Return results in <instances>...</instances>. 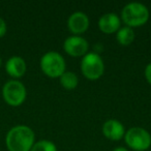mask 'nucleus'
Returning a JSON list of instances; mask_svg holds the SVG:
<instances>
[{"label": "nucleus", "mask_w": 151, "mask_h": 151, "mask_svg": "<svg viewBox=\"0 0 151 151\" xmlns=\"http://www.w3.org/2000/svg\"><path fill=\"white\" fill-rule=\"evenodd\" d=\"M121 18L128 27H140L148 21L149 9L141 2H129L122 9Z\"/></svg>", "instance_id": "obj_2"}, {"label": "nucleus", "mask_w": 151, "mask_h": 151, "mask_svg": "<svg viewBox=\"0 0 151 151\" xmlns=\"http://www.w3.org/2000/svg\"><path fill=\"white\" fill-rule=\"evenodd\" d=\"M88 16L83 12H75L67 19V28L73 35H80L84 33L89 27Z\"/></svg>", "instance_id": "obj_8"}, {"label": "nucleus", "mask_w": 151, "mask_h": 151, "mask_svg": "<svg viewBox=\"0 0 151 151\" xmlns=\"http://www.w3.org/2000/svg\"><path fill=\"white\" fill-rule=\"evenodd\" d=\"M81 70L85 78L97 80L104 75L105 63L101 56L95 52H88L81 60Z\"/></svg>", "instance_id": "obj_4"}, {"label": "nucleus", "mask_w": 151, "mask_h": 151, "mask_svg": "<svg viewBox=\"0 0 151 151\" xmlns=\"http://www.w3.org/2000/svg\"><path fill=\"white\" fill-rule=\"evenodd\" d=\"M40 68L42 73L50 78H60L65 71V60L60 53L49 51L40 58Z\"/></svg>", "instance_id": "obj_3"}, {"label": "nucleus", "mask_w": 151, "mask_h": 151, "mask_svg": "<svg viewBox=\"0 0 151 151\" xmlns=\"http://www.w3.org/2000/svg\"><path fill=\"white\" fill-rule=\"evenodd\" d=\"M30 151H57V147L51 141L40 140L34 143Z\"/></svg>", "instance_id": "obj_14"}, {"label": "nucleus", "mask_w": 151, "mask_h": 151, "mask_svg": "<svg viewBox=\"0 0 151 151\" xmlns=\"http://www.w3.org/2000/svg\"><path fill=\"white\" fill-rule=\"evenodd\" d=\"M136 33L134 31V28L128 27V26H123L120 27L119 30L116 32V40L122 46H128L134 40Z\"/></svg>", "instance_id": "obj_12"}, {"label": "nucleus", "mask_w": 151, "mask_h": 151, "mask_svg": "<svg viewBox=\"0 0 151 151\" xmlns=\"http://www.w3.org/2000/svg\"><path fill=\"white\" fill-rule=\"evenodd\" d=\"M113 151H128V150L125 148V147H122V146H120V147H116V148L114 149Z\"/></svg>", "instance_id": "obj_17"}, {"label": "nucleus", "mask_w": 151, "mask_h": 151, "mask_svg": "<svg viewBox=\"0 0 151 151\" xmlns=\"http://www.w3.org/2000/svg\"><path fill=\"white\" fill-rule=\"evenodd\" d=\"M33 130L26 125H17L13 127L6 134L5 143L9 151H30L33 146Z\"/></svg>", "instance_id": "obj_1"}, {"label": "nucleus", "mask_w": 151, "mask_h": 151, "mask_svg": "<svg viewBox=\"0 0 151 151\" xmlns=\"http://www.w3.org/2000/svg\"><path fill=\"white\" fill-rule=\"evenodd\" d=\"M64 51L73 57H83L88 53L89 44L86 38L81 35H70L63 42Z\"/></svg>", "instance_id": "obj_7"}, {"label": "nucleus", "mask_w": 151, "mask_h": 151, "mask_svg": "<svg viewBox=\"0 0 151 151\" xmlns=\"http://www.w3.org/2000/svg\"><path fill=\"white\" fill-rule=\"evenodd\" d=\"M0 65H1V58H0Z\"/></svg>", "instance_id": "obj_18"}, {"label": "nucleus", "mask_w": 151, "mask_h": 151, "mask_svg": "<svg viewBox=\"0 0 151 151\" xmlns=\"http://www.w3.org/2000/svg\"><path fill=\"white\" fill-rule=\"evenodd\" d=\"M103 134L111 141H119L124 138L125 128L117 119H109L103 124Z\"/></svg>", "instance_id": "obj_9"}, {"label": "nucleus", "mask_w": 151, "mask_h": 151, "mask_svg": "<svg viewBox=\"0 0 151 151\" xmlns=\"http://www.w3.org/2000/svg\"><path fill=\"white\" fill-rule=\"evenodd\" d=\"M124 141L132 150L145 151L151 146V134L145 128L134 126L125 132Z\"/></svg>", "instance_id": "obj_5"}, {"label": "nucleus", "mask_w": 151, "mask_h": 151, "mask_svg": "<svg viewBox=\"0 0 151 151\" xmlns=\"http://www.w3.org/2000/svg\"><path fill=\"white\" fill-rule=\"evenodd\" d=\"M60 84L63 88L67 89V90H73L76 87L78 86L79 79L77 73L73 71H66L65 70L59 78Z\"/></svg>", "instance_id": "obj_13"}, {"label": "nucleus", "mask_w": 151, "mask_h": 151, "mask_svg": "<svg viewBox=\"0 0 151 151\" xmlns=\"http://www.w3.org/2000/svg\"><path fill=\"white\" fill-rule=\"evenodd\" d=\"M5 70L13 78H21L26 73V62L22 57L13 56L7 60Z\"/></svg>", "instance_id": "obj_11"}, {"label": "nucleus", "mask_w": 151, "mask_h": 151, "mask_svg": "<svg viewBox=\"0 0 151 151\" xmlns=\"http://www.w3.org/2000/svg\"><path fill=\"white\" fill-rule=\"evenodd\" d=\"M144 75H145V78H146L147 82L151 85V62L146 65L145 70H144Z\"/></svg>", "instance_id": "obj_15"}, {"label": "nucleus", "mask_w": 151, "mask_h": 151, "mask_svg": "<svg viewBox=\"0 0 151 151\" xmlns=\"http://www.w3.org/2000/svg\"><path fill=\"white\" fill-rule=\"evenodd\" d=\"M121 27V20L115 13H107L99 20V28L106 34L116 33Z\"/></svg>", "instance_id": "obj_10"}, {"label": "nucleus", "mask_w": 151, "mask_h": 151, "mask_svg": "<svg viewBox=\"0 0 151 151\" xmlns=\"http://www.w3.org/2000/svg\"><path fill=\"white\" fill-rule=\"evenodd\" d=\"M5 33H6V23L2 18L0 17V37L4 36Z\"/></svg>", "instance_id": "obj_16"}, {"label": "nucleus", "mask_w": 151, "mask_h": 151, "mask_svg": "<svg viewBox=\"0 0 151 151\" xmlns=\"http://www.w3.org/2000/svg\"><path fill=\"white\" fill-rule=\"evenodd\" d=\"M2 95L5 103L13 107H18L24 103L27 92L23 83L17 80H11L3 86Z\"/></svg>", "instance_id": "obj_6"}]
</instances>
